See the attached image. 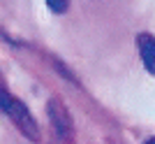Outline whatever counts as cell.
I'll return each mask as SVG.
<instances>
[{
    "mask_svg": "<svg viewBox=\"0 0 155 144\" xmlns=\"http://www.w3.org/2000/svg\"><path fill=\"white\" fill-rule=\"evenodd\" d=\"M0 109L5 111L7 116H9V121L21 130V135H26L30 142H39V125H37V121L32 118V114L28 111V107L23 105L21 100L12 98V95L7 93V88L0 91Z\"/></svg>",
    "mask_w": 155,
    "mask_h": 144,
    "instance_id": "6da1fadb",
    "label": "cell"
},
{
    "mask_svg": "<svg viewBox=\"0 0 155 144\" xmlns=\"http://www.w3.org/2000/svg\"><path fill=\"white\" fill-rule=\"evenodd\" d=\"M46 114H49V123H51L56 137L63 139V142H70L72 135H74V123H72V116L65 102L60 98H51L46 102Z\"/></svg>",
    "mask_w": 155,
    "mask_h": 144,
    "instance_id": "7a4b0ae2",
    "label": "cell"
},
{
    "mask_svg": "<svg viewBox=\"0 0 155 144\" xmlns=\"http://www.w3.org/2000/svg\"><path fill=\"white\" fill-rule=\"evenodd\" d=\"M139 51H141L143 65L153 72L155 70V37L153 35H148V33L139 35Z\"/></svg>",
    "mask_w": 155,
    "mask_h": 144,
    "instance_id": "3957f363",
    "label": "cell"
},
{
    "mask_svg": "<svg viewBox=\"0 0 155 144\" xmlns=\"http://www.w3.org/2000/svg\"><path fill=\"white\" fill-rule=\"evenodd\" d=\"M49 9H53V12H65V9H67V2H60V5L51 2V5H49Z\"/></svg>",
    "mask_w": 155,
    "mask_h": 144,
    "instance_id": "277c9868",
    "label": "cell"
},
{
    "mask_svg": "<svg viewBox=\"0 0 155 144\" xmlns=\"http://www.w3.org/2000/svg\"><path fill=\"white\" fill-rule=\"evenodd\" d=\"M2 88H5V81H2V74H0V91H2Z\"/></svg>",
    "mask_w": 155,
    "mask_h": 144,
    "instance_id": "5b68a950",
    "label": "cell"
},
{
    "mask_svg": "<svg viewBox=\"0 0 155 144\" xmlns=\"http://www.w3.org/2000/svg\"><path fill=\"white\" fill-rule=\"evenodd\" d=\"M143 144H155V137H150V139H146Z\"/></svg>",
    "mask_w": 155,
    "mask_h": 144,
    "instance_id": "8992f818",
    "label": "cell"
}]
</instances>
